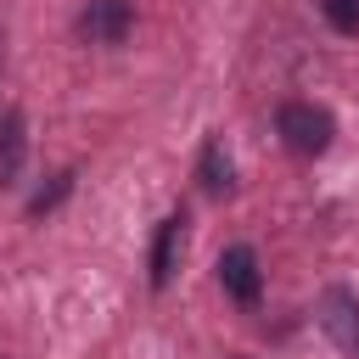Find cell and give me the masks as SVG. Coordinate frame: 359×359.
Masks as SVG:
<instances>
[{"instance_id":"cell-1","label":"cell","mask_w":359,"mask_h":359,"mask_svg":"<svg viewBox=\"0 0 359 359\" xmlns=\"http://www.w3.org/2000/svg\"><path fill=\"white\" fill-rule=\"evenodd\" d=\"M275 135L286 140V151H297V157H320V151L331 146L337 123H331V112L314 107V101H286V107L275 112Z\"/></svg>"},{"instance_id":"cell-2","label":"cell","mask_w":359,"mask_h":359,"mask_svg":"<svg viewBox=\"0 0 359 359\" xmlns=\"http://www.w3.org/2000/svg\"><path fill=\"white\" fill-rule=\"evenodd\" d=\"M135 28V0H90L79 11V34L90 45H123Z\"/></svg>"},{"instance_id":"cell-3","label":"cell","mask_w":359,"mask_h":359,"mask_svg":"<svg viewBox=\"0 0 359 359\" xmlns=\"http://www.w3.org/2000/svg\"><path fill=\"white\" fill-rule=\"evenodd\" d=\"M320 325H325V337H331L348 359H359V297H353L348 286H325V297H320Z\"/></svg>"},{"instance_id":"cell-4","label":"cell","mask_w":359,"mask_h":359,"mask_svg":"<svg viewBox=\"0 0 359 359\" xmlns=\"http://www.w3.org/2000/svg\"><path fill=\"white\" fill-rule=\"evenodd\" d=\"M219 286H224L236 303H258V292H264V269H258V252H252L247 241H236V247L219 252Z\"/></svg>"},{"instance_id":"cell-5","label":"cell","mask_w":359,"mask_h":359,"mask_svg":"<svg viewBox=\"0 0 359 359\" xmlns=\"http://www.w3.org/2000/svg\"><path fill=\"white\" fill-rule=\"evenodd\" d=\"M180 241H185V213H168V219L157 224V241H151V286H168V280H174Z\"/></svg>"},{"instance_id":"cell-6","label":"cell","mask_w":359,"mask_h":359,"mask_svg":"<svg viewBox=\"0 0 359 359\" xmlns=\"http://www.w3.org/2000/svg\"><path fill=\"white\" fill-rule=\"evenodd\" d=\"M22 157H28L22 112H6V118H0V185H17V174H22Z\"/></svg>"},{"instance_id":"cell-7","label":"cell","mask_w":359,"mask_h":359,"mask_svg":"<svg viewBox=\"0 0 359 359\" xmlns=\"http://www.w3.org/2000/svg\"><path fill=\"white\" fill-rule=\"evenodd\" d=\"M202 185L219 196V191H230V157L219 151V140H208L202 146Z\"/></svg>"},{"instance_id":"cell-8","label":"cell","mask_w":359,"mask_h":359,"mask_svg":"<svg viewBox=\"0 0 359 359\" xmlns=\"http://www.w3.org/2000/svg\"><path fill=\"white\" fill-rule=\"evenodd\" d=\"M325 22L337 34H359V0H325Z\"/></svg>"},{"instance_id":"cell-9","label":"cell","mask_w":359,"mask_h":359,"mask_svg":"<svg viewBox=\"0 0 359 359\" xmlns=\"http://www.w3.org/2000/svg\"><path fill=\"white\" fill-rule=\"evenodd\" d=\"M67 191H73V174H56V180H50V185H45V191L28 202V213H34V219H39V213H50V208H56Z\"/></svg>"}]
</instances>
